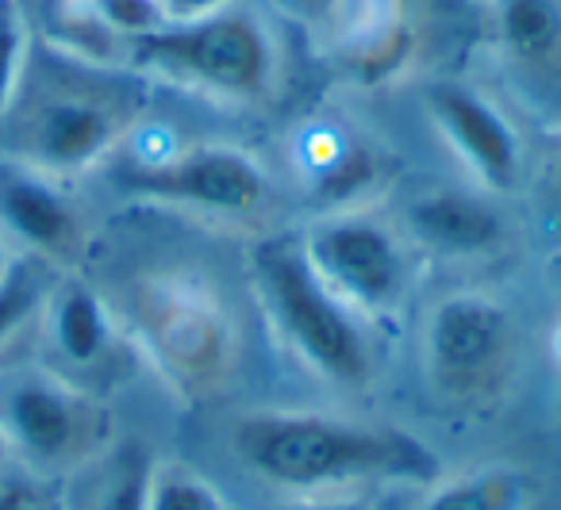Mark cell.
Wrapping results in <instances>:
<instances>
[{
    "instance_id": "cell-5",
    "label": "cell",
    "mask_w": 561,
    "mask_h": 510,
    "mask_svg": "<svg viewBox=\"0 0 561 510\" xmlns=\"http://www.w3.org/2000/svg\"><path fill=\"white\" fill-rule=\"evenodd\" d=\"M0 430L12 456L39 472H55L96 445L101 407L55 372H9L0 376Z\"/></svg>"
},
{
    "instance_id": "cell-21",
    "label": "cell",
    "mask_w": 561,
    "mask_h": 510,
    "mask_svg": "<svg viewBox=\"0 0 561 510\" xmlns=\"http://www.w3.org/2000/svg\"><path fill=\"white\" fill-rule=\"evenodd\" d=\"M227 4H234V0H162V12L165 20H196L216 9H227Z\"/></svg>"
},
{
    "instance_id": "cell-23",
    "label": "cell",
    "mask_w": 561,
    "mask_h": 510,
    "mask_svg": "<svg viewBox=\"0 0 561 510\" xmlns=\"http://www.w3.org/2000/svg\"><path fill=\"white\" fill-rule=\"evenodd\" d=\"M16 257H20V250L9 242V234L0 231V280L9 277V269H12V265H16Z\"/></svg>"
},
{
    "instance_id": "cell-1",
    "label": "cell",
    "mask_w": 561,
    "mask_h": 510,
    "mask_svg": "<svg viewBox=\"0 0 561 510\" xmlns=\"http://www.w3.org/2000/svg\"><path fill=\"white\" fill-rule=\"evenodd\" d=\"M124 70L70 55L58 43H32L24 85L0 116V158L47 177L93 170L127 131Z\"/></svg>"
},
{
    "instance_id": "cell-25",
    "label": "cell",
    "mask_w": 561,
    "mask_h": 510,
    "mask_svg": "<svg viewBox=\"0 0 561 510\" xmlns=\"http://www.w3.org/2000/svg\"><path fill=\"white\" fill-rule=\"evenodd\" d=\"M12 461V445H9V438H4V430H0V468Z\"/></svg>"
},
{
    "instance_id": "cell-4",
    "label": "cell",
    "mask_w": 561,
    "mask_h": 510,
    "mask_svg": "<svg viewBox=\"0 0 561 510\" xmlns=\"http://www.w3.org/2000/svg\"><path fill=\"white\" fill-rule=\"evenodd\" d=\"M254 285L280 338L320 376L339 387H362L374 372L369 338L351 311L312 269L300 239H270L254 250Z\"/></svg>"
},
{
    "instance_id": "cell-8",
    "label": "cell",
    "mask_w": 561,
    "mask_h": 510,
    "mask_svg": "<svg viewBox=\"0 0 561 510\" xmlns=\"http://www.w3.org/2000/svg\"><path fill=\"white\" fill-rule=\"evenodd\" d=\"M423 104L443 139L458 150V158L489 193H512L519 185L523 150L496 104L461 81H431Z\"/></svg>"
},
{
    "instance_id": "cell-7",
    "label": "cell",
    "mask_w": 561,
    "mask_h": 510,
    "mask_svg": "<svg viewBox=\"0 0 561 510\" xmlns=\"http://www.w3.org/2000/svg\"><path fill=\"white\" fill-rule=\"evenodd\" d=\"M119 185L135 196L211 216H250L270 200L265 170L234 147H193L154 162H131L119 173Z\"/></svg>"
},
{
    "instance_id": "cell-24",
    "label": "cell",
    "mask_w": 561,
    "mask_h": 510,
    "mask_svg": "<svg viewBox=\"0 0 561 510\" xmlns=\"http://www.w3.org/2000/svg\"><path fill=\"white\" fill-rule=\"evenodd\" d=\"M285 510H366L362 502H300V507H285Z\"/></svg>"
},
{
    "instance_id": "cell-12",
    "label": "cell",
    "mask_w": 561,
    "mask_h": 510,
    "mask_svg": "<svg viewBox=\"0 0 561 510\" xmlns=\"http://www.w3.org/2000/svg\"><path fill=\"white\" fill-rule=\"evenodd\" d=\"M408 223H412L415 239L450 257L484 254L504 239V219H500L496 204L469 188H435V193L420 196L408 208Z\"/></svg>"
},
{
    "instance_id": "cell-26",
    "label": "cell",
    "mask_w": 561,
    "mask_h": 510,
    "mask_svg": "<svg viewBox=\"0 0 561 510\" xmlns=\"http://www.w3.org/2000/svg\"><path fill=\"white\" fill-rule=\"evenodd\" d=\"M558 193H561V154H558Z\"/></svg>"
},
{
    "instance_id": "cell-17",
    "label": "cell",
    "mask_w": 561,
    "mask_h": 510,
    "mask_svg": "<svg viewBox=\"0 0 561 510\" xmlns=\"http://www.w3.org/2000/svg\"><path fill=\"white\" fill-rule=\"evenodd\" d=\"M85 4L119 43H131L165 24L162 0H85Z\"/></svg>"
},
{
    "instance_id": "cell-10",
    "label": "cell",
    "mask_w": 561,
    "mask_h": 510,
    "mask_svg": "<svg viewBox=\"0 0 561 510\" xmlns=\"http://www.w3.org/2000/svg\"><path fill=\"white\" fill-rule=\"evenodd\" d=\"M492 43L523 101L561 116V0H496Z\"/></svg>"
},
{
    "instance_id": "cell-14",
    "label": "cell",
    "mask_w": 561,
    "mask_h": 510,
    "mask_svg": "<svg viewBox=\"0 0 561 510\" xmlns=\"http://www.w3.org/2000/svg\"><path fill=\"white\" fill-rule=\"evenodd\" d=\"M50 288H55L50 265L32 254H20L9 277L0 280V349H9L43 315Z\"/></svg>"
},
{
    "instance_id": "cell-13",
    "label": "cell",
    "mask_w": 561,
    "mask_h": 510,
    "mask_svg": "<svg viewBox=\"0 0 561 510\" xmlns=\"http://www.w3.org/2000/svg\"><path fill=\"white\" fill-rule=\"evenodd\" d=\"M50 323V341L70 369H96L112 353V315L93 288L55 285L43 308Z\"/></svg>"
},
{
    "instance_id": "cell-11",
    "label": "cell",
    "mask_w": 561,
    "mask_h": 510,
    "mask_svg": "<svg viewBox=\"0 0 561 510\" xmlns=\"http://www.w3.org/2000/svg\"><path fill=\"white\" fill-rule=\"evenodd\" d=\"M512 349V315L484 295H454L431 311L427 353L446 384H473Z\"/></svg>"
},
{
    "instance_id": "cell-6",
    "label": "cell",
    "mask_w": 561,
    "mask_h": 510,
    "mask_svg": "<svg viewBox=\"0 0 561 510\" xmlns=\"http://www.w3.org/2000/svg\"><path fill=\"white\" fill-rule=\"evenodd\" d=\"M320 280L358 315H381L408 288V257L397 234L358 211H339L300 239Z\"/></svg>"
},
{
    "instance_id": "cell-9",
    "label": "cell",
    "mask_w": 561,
    "mask_h": 510,
    "mask_svg": "<svg viewBox=\"0 0 561 510\" xmlns=\"http://www.w3.org/2000/svg\"><path fill=\"white\" fill-rule=\"evenodd\" d=\"M0 231L9 234L20 254H32L47 265L73 257L85 242V223L58 177L9 158H0Z\"/></svg>"
},
{
    "instance_id": "cell-3",
    "label": "cell",
    "mask_w": 561,
    "mask_h": 510,
    "mask_svg": "<svg viewBox=\"0 0 561 510\" xmlns=\"http://www.w3.org/2000/svg\"><path fill=\"white\" fill-rule=\"evenodd\" d=\"M124 66L219 101H262L277 85L280 47L270 20L234 0L208 16L165 20L158 32L124 43Z\"/></svg>"
},
{
    "instance_id": "cell-2",
    "label": "cell",
    "mask_w": 561,
    "mask_h": 510,
    "mask_svg": "<svg viewBox=\"0 0 561 510\" xmlns=\"http://www.w3.org/2000/svg\"><path fill=\"white\" fill-rule=\"evenodd\" d=\"M234 445L250 468L285 487L438 476V456L412 433L323 415H254L239 422Z\"/></svg>"
},
{
    "instance_id": "cell-15",
    "label": "cell",
    "mask_w": 561,
    "mask_h": 510,
    "mask_svg": "<svg viewBox=\"0 0 561 510\" xmlns=\"http://www.w3.org/2000/svg\"><path fill=\"white\" fill-rule=\"evenodd\" d=\"M523 484L512 472H492V476L458 479L446 484L438 495H431L423 510H519Z\"/></svg>"
},
{
    "instance_id": "cell-18",
    "label": "cell",
    "mask_w": 561,
    "mask_h": 510,
    "mask_svg": "<svg viewBox=\"0 0 561 510\" xmlns=\"http://www.w3.org/2000/svg\"><path fill=\"white\" fill-rule=\"evenodd\" d=\"M147 510H219V499L204 479L181 468H162L147 484Z\"/></svg>"
},
{
    "instance_id": "cell-20",
    "label": "cell",
    "mask_w": 561,
    "mask_h": 510,
    "mask_svg": "<svg viewBox=\"0 0 561 510\" xmlns=\"http://www.w3.org/2000/svg\"><path fill=\"white\" fill-rule=\"evenodd\" d=\"M285 16L300 20V24H323V20L339 16V9H343L346 0H273Z\"/></svg>"
},
{
    "instance_id": "cell-19",
    "label": "cell",
    "mask_w": 561,
    "mask_h": 510,
    "mask_svg": "<svg viewBox=\"0 0 561 510\" xmlns=\"http://www.w3.org/2000/svg\"><path fill=\"white\" fill-rule=\"evenodd\" d=\"M147 484H150L147 468H142V464H131V468L116 479V487L108 491L104 510H147Z\"/></svg>"
},
{
    "instance_id": "cell-22",
    "label": "cell",
    "mask_w": 561,
    "mask_h": 510,
    "mask_svg": "<svg viewBox=\"0 0 561 510\" xmlns=\"http://www.w3.org/2000/svg\"><path fill=\"white\" fill-rule=\"evenodd\" d=\"M0 510H39V495H35V487L20 484V479L0 484Z\"/></svg>"
},
{
    "instance_id": "cell-16",
    "label": "cell",
    "mask_w": 561,
    "mask_h": 510,
    "mask_svg": "<svg viewBox=\"0 0 561 510\" xmlns=\"http://www.w3.org/2000/svg\"><path fill=\"white\" fill-rule=\"evenodd\" d=\"M32 24L20 0H0V116L12 108L20 85H24L27 58H32Z\"/></svg>"
}]
</instances>
